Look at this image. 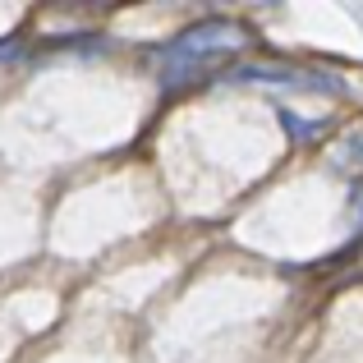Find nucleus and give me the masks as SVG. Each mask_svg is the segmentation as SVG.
Instances as JSON below:
<instances>
[{
	"mask_svg": "<svg viewBox=\"0 0 363 363\" xmlns=\"http://www.w3.org/2000/svg\"><path fill=\"white\" fill-rule=\"evenodd\" d=\"M240 42H244V33L235 23H203V28H194V33H184V42H179L170 55L203 65V60H216V55H230Z\"/></svg>",
	"mask_w": 363,
	"mask_h": 363,
	"instance_id": "obj_1",
	"label": "nucleus"
},
{
	"mask_svg": "<svg viewBox=\"0 0 363 363\" xmlns=\"http://www.w3.org/2000/svg\"><path fill=\"white\" fill-rule=\"evenodd\" d=\"M354 212L363 216V184H359V194H354Z\"/></svg>",
	"mask_w": 363,
	"mask_h": 363,
	"instance_id": "obj_2",
	"label": "nucleus"
}]
</instances>
